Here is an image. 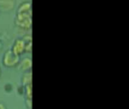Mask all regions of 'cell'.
I'll return each mask as SVG.
<instances>
[{"label":"cell","mask_w":129,"mask_h":109,"mask_svg":"<svg viewBox=\"0 0 129 109\" xmlns=\"http://www.w3.org/2000/svg\"><path fill=\"white\" fill-rule=\"evenodd\" d=\"M22 39H23V40L25 42V43L32 42V36H31L30 34H26V35H24V36L22 37Z\"/></svg>","instance_id":"30bf717a"},{"label":"cell","mask_w":129,"mask_h":109,"mask_svg":"<svg viewBox=\"0 0 129 109\" xmlns=\"http://www.w3.org/2000/svg\"><path fill=\"white\" fill-rule=\"evenodd\" d=\"M25 105L27 109H32V105H33L32 99H25Z\"/></svg>","instance_id":"8fae6325"},{"label":"cell","mask_w":129,"mask_h":109,"mask_svg":"<svg viewBox=\"0 0 129 109\" xmlns=\"http://www.w3.org/2000/svg\"><path fill=\"white\" fill-rule=\"evenodd\" d=\"M26 99H32L33 93H32V84L24 86V93Z\"/></svg>","instance_id":"ba28073f"},{"label":"cell","mask_w":129,"mask_h":109,"mask_svg":"<svg viewBox=\"0 0 129 109\" xmlns=\"http://www.w3.org/2000/svg\"><path fill=\"white\" fill-rule=\"evenodd\" d=\"M20 56L14 54L11 49H8L4 52L2 55V65L7 68H17L20 60Z\"/></svg>","instance_id":"7a4b0ae2"},{"label":"cell","mask_w":129,"mask_h":109,"mask_svg":"<svg viewBox=\"0 0 129 109\" xmlns=\"http://www.w3.org/2000/svg\"><path fill=\"white\" fill-rule=\"evenodd\" d=\"M0 109H7L6 105L3 102H0Z\"/></svg>","instance_id":"4fadbf2b"},{"label":"cell","mask_w":129,"mask_h":109,"mask_svg":"<svg viewBox=\"0 0 129 109\" xmlns=\"http://www.w3.org/2000/svg\"><path fill=\"white\" fill-rule=\"evenodd\" d=\"M17 93L19 94V95H23V93H24V86H18V88H17Z\"/></svg>","instance_id":"7c38bea8"},{"label":"cell","mask_w":129,"mask_h":109,"mask_svg":"<svg viewBox=\"0 0 129 109\" xmlns=\"http://www.w3.org/2000/svg\"><path fill=\"white\" fill-rule=\"evenodd\" d=\"M32 81H33L32 71H29L24 72L21 77V85L23 86H26L27 85L32 84Z\"/></svg>","instance_id":"52a82bcc"},{"label":"cell","mask_w":129,"mask_h":109,"mask_svg":"<svg viewBox=\"0 0 129 109\" xmlns=\"http://www.w3.org/2000/svg\"><path fill=\"white\" fill-rule=\"evenodd\" d=\"M25 42L22 38H17L14 40L11 50L16 55L20 56L25 53Z\"/></svg>","instance_id":"3957f363"},{"label":"cell","mask_w":129,"mask_h":109,"mask_svg":"<svg viewBox=\"0 0 129 109\" xmlns=\"http://www.w3.org/2000/svg\"><path fill=\"white\" fill-rule=\"evenodd\" d=\"M2 76V70H1V68H0V77Z\"/></svg>","instance_id":"5bb4252c"},{"label":"cell","mask_w":129,"mask_h":109,"mask_svg":"<svg viewBox=\"0 0 129 109\" xmlns=\"http://www.w3.org/2000/svg\"><path fill=\"white\" fill-rule=\"evenodd\" d=\"M14 5V0H0V11L3 13H9L13 11Z\"/></svg>","instance_id":"5b68a950"},{"label":"cell","mask_w":129,"mask_h":109,"mask_svg":"<svg viewBox=\"0 0 129 109\" xmlns=\"http://www.w3.org/2000/svg\"><path fill=\"white\" fill-rule=\"evenodd\" d=\"M0 14H1V11H0Z\"/></svg>","instance_id":"9a60e30c"},{"label":"cell","mask_w":129,"mask_h":109,"mask_svg":"<svg viewBox=\"0 0 129 109\" xmlns=\"http://www.w3.org/2000/svg\"><path fill=\"white\" fill-rule=\"evenodd\" d=\"M32 66H33V62H32L31 58L25 57V58L20 60L17 68L19 71H23V72H26V71H31Z\"/></svg>","instance_id":"277c9868"},{"label":"cell","mask_w":129,"mask_h":109,"mask_svg":"<svg viewBox=\"0 0 129 109\" xmlns=\"http://www.w3.org/2000/svg\"><path fill=\"white\" fill-rule=\"evenodd\" d=\"M33 49V42H26L25 45V52L26 53H31Z\"/></svg>","instance_id":"9c48e42d"},{"label":"cell","mask_w":129,"mask_h":109,"mask_svg":"<svg viewBox=\"0 0 129 109\" xmlns=\"http://www.w3.org/2000/svg\"><path fill=\"white\" fill-rule=\"evenodd\" d=\"M15 25L23 30H29L32 27V13H16Z\"/></svg>","instance_id":"6da1fadb"},{"label":"cell","mask_w":129,"mask_h":109,"mask_svg":"<svg viewBox=\"0 0 129 109\" xmlns=\"http://www.w3.org/2000/svg\"><path fill=\"white\" fill-rule=\"evenodd\" d=\"M18 13H32V4L30 1L23 2L19 5L17 9V14Z\"/></svg>","instance_id":"8992f818"}]
</instances>
